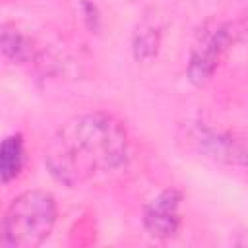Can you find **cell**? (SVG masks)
Returning a JSON list of instances; mask_svg holds the SVG:
<instances>
[{"mask_svg":"<svg viewBox=\"0 0 248 248\" xmlns=\"http://www.w3.org/2000/svg\"><path fill=\"white\" fill-rule=\"evenodd\" d=\"M128 161V134L107 112H87L56 130L45 149V165L66 186L105 178Z\"/></svg>","mask_w":248,"mask_h":248,"instance_id":"cell-1","label":"cell"},{"mask_svg":"<svg viewBox=\"0 0 248 248\" xmlns=\"http://www.w3.org/2000/svg\"><path fill=\"white\" fill-rule=\"evenodd\" d=\"M56 223L54 196L27 190L16 196L2 217V244L8 248H35L43 244Z\"/></svg>","mask_w":248,"mask_h":248,"instance_id":"cell-2","label":"cell"},{"mask_svg":"<svg viewBox=\"0 0 248 248\" xmlns=\"http://www.w3.org/2000/svg\"><path fill=\"white\" fill-rule=\"evenodd\" d=\"M232 31L234 29L231 25H215L213 29H207L200 37V41L192 48L190 64H188V76L194 83L202 85L213 76L221 56L234 39Z\"/></svg>","mask_w":248,"mask_h":248,"instance_id":"cell-3","label":"cell"},{"mask_svg":"<svg viewBox=\"0 0 248 248\" xmlns=\"http://www.w3.org/2000/svg\"><path fill=\"white\" fill-rule=\"evenodd\" d=\"M182 194L176 188H167L157 194L143 209V227L155 238H170L180 227Z\"/></svg>","mask_w":248,"mask_h":248,"instance_id":"cell-4","label":"cell"},{"mask_svg":"<svg viewBox=\"0 0 248 248\" xmlns=\"http://www.w3.org/2000/svg\"><path fill=\"white\" fill-rule=\"evenodd\" d=\"M25 163V149L21 134H10L0 147V176L2 182H10L19 176Z\"/></svg>","mask_w":248,"mask_h":248,"instance_id":"cell-5","label":"cell"},{"mask_svg":"<svg viewBox=\"0 0 248 248\" xmlns=\"http://www.w3.org/2000/svg\"><path fill=\"white\" fill-rule=\"evenodd\" d=\"M0 46H2L4 58L10 60V62H14V64H23L33 54V43H31V39L25 33H21L16 25H10V23H4L2 25Z\"/></svg>","mask_w":248,"mask_h":248,"instance_id":"cell-6","label":"cell"},{"mask_svg":"<svg viewBox=\"0 0 248 248\" xmlns=\"http://www.w3.org/2000/svg\"><path fill=\"white\" fill-rule=\"evenodd\" d=\"M159 48V31L153 27H145L134 37V54L138 60H151Z\"/></svg>","mask_w":248,"mask_h":248,"instance_id":"cell-7","label":"cell"}]
</instances>
